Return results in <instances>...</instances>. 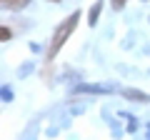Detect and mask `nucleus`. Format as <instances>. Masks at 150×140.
I'll use <instances>...</instances> for the list:
<instances>
[{"label": "nucleus", "mask_w": 150, "mask_h": 140, "mask_svg": "<svg viewBox=\"0 0 150 140\" xmlns=\"http://www.w3.org/2000/svg\"><path fill=\"white\" fill-rule=\"evenodd\" d=\"M75 18H78V15H73V18H70V20H65L63 25L58 28V33H55V45H53V50H58L60 45H63L65 35H68V33H70V30H73V28H75Z\"/></svg>", "instance_id": "obj_1"}, {"label": "nucleus", "mask_w": 150, "mask_h": 140, "mask_svg": "<svg viewBox=\"0 0 150 140\" xmlns=\"http://www.w3.org/2000/svg\"><path fill=\"white\" fill-rule=\"evenodd\" d=\"M8 3H10L13 8H23V5H25V0H8Z\"/></svg>", "instance_id": "obj_2"}, {"label": "nucleus", "mask_w": 150, "mask_h": 140, "mask_svg": "<svg viewBox=\"0 0 150 140\" xmlns=\"http://www.w3.org/2000/svg\"><path fill=\"white\" fill-rule=\"evenodd\" d=\"M115 5H118V8H120V5H123V0H115Z\"/></svg>", "instance_id": "obj_3"}]
</instances>
